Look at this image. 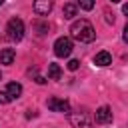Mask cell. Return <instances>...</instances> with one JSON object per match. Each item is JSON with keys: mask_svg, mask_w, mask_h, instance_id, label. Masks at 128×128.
Instances as JSON below:
<instances>
[{"mask_svg": "<svg viewBox=\"0 0 128 128\" xmlns=\"http://www.w3.org/2000/svg\"><path fill=\"white\" fill-rule=\"evenodd\" d=\"M70 36H72L74 40H78V42H92V40L96 38V30H94V26H92L88 20L80 18V20L72 22V26H70Z\"/></svg>", "mask_w": 128, "mask_h": 128, "instance_id": "cell-1", "label": "cell"}, {"mask_svg": "<svg viewBox=\"0 0 128 128\" xmlns=\"http://www.w3.org/2000/svg\"><path fill=\"white\" fill-rule=\"evenodd\" d=\"M6 32H8V38L10 40H22L24 36V22L20 18H10L8 20V26H6Z\"/></svg>", "mask_w": 128, "mask_h": 128, "instance_id": "cell-2", "label": "cell"}, {"mask_svg": "<svg viewBox=\"0 0 128 128\" xmlns=\"http://www.w3.org/2000/svg\"><path fill=\"white\" fill-rule=\"evenodd\" d=\"M54 54H56L58 58H68V56L72 54V40L66 38V36L58 38V40L54 42Z\"/></svg>", "mask_w": 128, "mask_h": 128, "instance_id": "cell-3", "label": "cell"}, {"mask_svg": "<svg viewBox=\"0 0 128 128\" xmlns=\"http://www.w3.org/2000/svg\"><path fill=\"white\" fill-rule=\"evenodd\" d=\"M46 106H48V110H52V112L70 114V102H68V100H62V98H48V100H46Z\"/></svg>", "mask_w": 128, "mask_h": 128, "instance_id": "cell-4", "label": "cell"}, {"mask_svg": "<svg viewBox=\"0 0 128 128\" xmlns=\"http://www.w3.org/2000/svg\"><path fill=\"white\" fill-rule=\"evenodd\" d=\"M70 124L74 128H92V122L84 112H72L70 114Z\"/></svg>", "mask_w": 128, "mask_h": 128, "instance_id": "cell-5", "label": "cell"}, {"mask_svg": "<svg viewBox=\"0 0 128 128\" xmlns=\"http://www.w3.org/2000/svg\"><path fill=\"white\" fill-rule=\"evenodd\" d=\"M54 6V0H34V12L38 16H48Z\"/></svg>", "mask_w": 128, "mask_h": 128, "instance_id": "cell-6", "label": "cell"}, {"mask_svg": "<svg viewBox=\"0 0 128 128\" xmlns=\"http://www.w3.org/2000/svg\"><path fill=\"white\" fill-rule=\"evenodd\" d=\"M94 120H96V124H108V122H112V110L108 106H100L96 110Z\"/></svg>", "mask_w": 128, "mask_h": 128, "instance_id": "cell-7", "label": "cell"}, {"mask_svg": "<svg viewBox=\"0 0 128 128\" xmlns=\"http://www.w3.org/2000/svg\"><path fill=\"white\" fill-rule=\"evenodd\" d=\"M4 92H6L12 100H16V98H20V94H22V86H20L18 82H8L6 88H4Z\"/></svg>", "mask_w": 128, "mask_h": 128, "instance_id": "cell-8", "label": "cell"}, {"mask_svg": "<svg viewBox=\"0 0 128 128\" xmlns=\"http://www.w3.org/2000/svg\"><path fill=\"white\" fill-rule=\"evenodd\" d=\"M14 58H16V52H14V48H4V50H0V64H6V66H10V64L14 62Z\"/></svg>", "mask_w": 128, "mask_h": 128, "instance_id": "cell-9", "label": "cell"}, {"mask_svg": "<svg viewBox=\"0 0 128 128\" xmlns=\"http://www.w3.org/2000/svg\"><path fill=\"white\" fill-rule=\"evenodd\" d=\"M94 64H96V66H108V64H112V56H110V52H106V50L98 52V54L94 56Z\"/></svg>", "mask_w": 128, "mask_h": 128, "instance_id": "cell-10", "label": "cell"}, {"mask_svg": "<svg viewBox=\"0 0 128 128\" xmlns=\"http://www.w3.org/2000/svg\"><path fill=\"white\" fill-rule=\"evenodd\" d=\"M76 10H78V4H72V2H68V4H64V8H62V14H64V18L72 20V18L76 16Z\"/></svg>", "mask_w": 128, "mask_h": 128, "instance_id": "cell-11", "label": "cell"}, {"mask_svg": "<svg viewBox=\"0 0 128 128\" xmlns=\"http://www.w3.org/2000/svg\"><path fill=\"white\" fill-rule=\"evenodd\" d=\"M60 76H62V68L58 64H50L48 66V78L50 80H60Z\"/></svg>", "mask_w": 128, "mask_h": 128, "instance_id": "cell-12", "label": "cell"}, {"mask_svg": "<svg viewBox=\"0 0 128 128\" xmlns=\"http://www.w3.org/2000/svg\"><path fill=\"white\" fill-rule=\"evenodd\" d=\"M78 6L82 10H92L94 8V0H78Z\"/></svg>", "mask_w": 128, "mask_h": 128, "instance_id": "cell-13", "label": "cell"}, {"mask_svg": "<svg viewBox=\"0 0 128 128\" xmlns=\"http://www.w3.org/2000/svg\"><path fill=\"white\" fill-rule=\"evenodd\" d=\"M78 66H80V60H70L68 62V70H72V72L78 70Z\"/></svg>", "mask_w": 128, "mask_h": 128, "instance_id": "cell-14", "label": "cell"}, {"mask_svg": "<svg viewBox=\"0 0 128 128\" xmlns=\"http://www.w3.org/2000/svg\"><path fill=\"white\" fill-rule=\"evenodd\" d=\"M8 102H12V98L6 92H0V104H8Z\"/></svg>", "mask_w": 128, "mask_h": 128, "instance_id": "cell-15", "label": "cell"}, {"mask_svg": "<svg viewBox=\"0 0 128 128\" xmlns=\"http://www.w3.org/2000/svg\"><path fill=\"white\" fill-rule=\"evenodd\" d=\"M104 14H106V22H108V24H114V16H112V14L108 12V10H106Z\"/></svg>", "mask_w": 128, "mask_h": 128, "instance_id": "cell-16", "label": "cell"}, {"mask_svg": "<svg viewBox=\"0 0 128 128\" xmlns=\"http://www.w3.org/2000/svg\"><path fill=\"white\" fill-rule=\"evenodd\" d=\"M122 38H124V42H128V24L124 26V32H122Z\"/></svg>", "mask_w": 128, "mask_h": 128, "instance_id": "cell-17", "label": "cell"}, {"mask_svg": "<svg viewBox=\"0 0 128 128\" xmlns=\"http://www.w3.org/2000/svg\"><path fill=\"white\" fill-rule=\"evenodd\" d=\"M122 12H124V14L128 16V4H124V6H122Z\"/></svg>", "mask_w": 128, "mask_h": 128, "instance_id": "cell-18", "label": "cell"}, {"mask_svg": "<svg viewBox=\"0 0 128 128\" xmlns=\"http://www.w3.org/2000/svg\"><path fill=\"white\" fill-rule=\"evenodd\" d=\"M110 2H114V4H116V2H120V0H110Z\"/></svg>", "mask_w": 128, "mask_h": 128, "instance_id": "cell-19", "label": "cell"}, {"mask_svg": "<svg viewBox=\"0 0 128 128\" xmlns=\"http://www.w3.org/2000/svg\"><path fill=\"white\" fill-rule=\"evenodd\" d=\"M2 4H4V0H0V6H2Z\"/></svg>", "mask_w": 128, "mask_h": 128, "instance_id": "cell-20", "label": "cell"}, {"mask_svg": "<svg viewBox=\"0 0 128 128\" xmlns=\"http://www.w3.org/2000/svg\"><path fill=\"white\" fill-rule=\"evenodd\" d=\"M0 80H2V74H0Z\"/></svg>", "mask_w": 128, "mask_h": 128, "instance_id": "cell-21", "label": "cell"}]
</instances>
